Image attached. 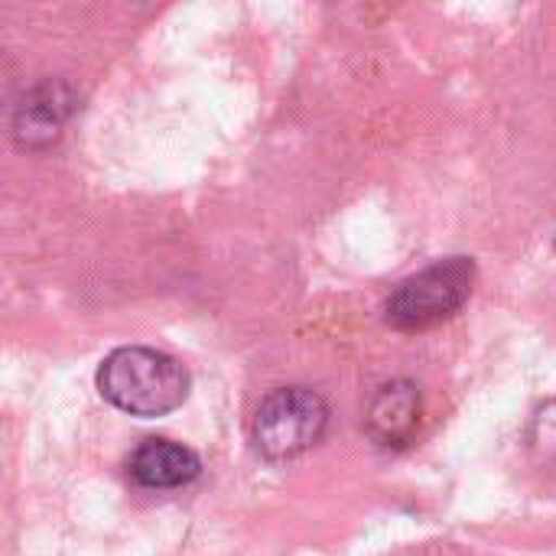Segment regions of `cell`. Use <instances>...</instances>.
I'll return each mask as SVG.
<instances>
[{"mask_svg": "<svg viewBox=\"0 0 556 556\" xmlns=\"http://www.w3.org/2000/svg\"><path fill=\"white\" fill-rule=\"evenodd\" d=\"M98 391L130 417H166L189 394V371L166 352L127 345L111 352L98 368Z\"/></svg>", "mask_w": 556, "mask_h": 556, "instance_id": "6da1fadb", "label": "cell"}, {"mask_svg": "<svg viewBox=\"0 0 556 556\" xmlns=\"http://www.w3.org/2000/svg\"><path fill=\"white\" fill-rule=\"evenodd\" d=\"M476 287V261L472 257H446L430 264L427 270L407 277L384 303L388 326L401 332H424L446 319H453Z\"/></svg>", "mask_w": 556, "mask_h": 556, "instance_id": "7a4b0ae2", "label": "cell"}, {"mask_svg": "<svg viewBox=\"0 0 556 556\" xmlns=\"http://www.w3.org/2000/svg\"><path fill=\"white\" fill-rule=\"evenodd\" d=\"M326 427L329 407L316 391L280 388L254 414V443L267 459H296L323 440Z\"/></svg>", "mask_w": 556, "mask_h": 556, "instance_id": "3957f363", "label": "cell"}, {"mask_svg": "<svg viewBox=\"0 0 556 556\" xmlns=\"http://www.w3.org/2000/svg\"><path fill=\"white\" fill-rule=\"evenodd\" d=\"M420 417H424L420 388L414 381H391L371 397L365 414V430L381 450H404L417 437Z\"/></svg>", "mask_w": 556, "mask_h": 556, "instance_id": "277c9868", "label": "cell"}, {"mask_svg": "<svg viewBox=\"0 0 556 556\" xmlns=\"http://www.w3.org/2000/svg\"><path fill=\"white\" fill-rule=\"evenodd\" d=\"M75 111V94L68 91V85L62 81H49V85H39L36 91H29L16 111H13V137L23 143V147H49L59 140L68 114Z\"/></svg>", "mask_w": 556, "mask_h": 556, "instance_id": "5b68a950", "label": "cell"}, {"mask_svg": "<svg viewBox=\"0 0 556 556\" xmlns=\"http://www.w3.org/2000/svg\"><path fill=\"white\" fill-rule=\"evenodd\" d=\"M202 463L192 450L173 440H147L140 450L130 456V479L140 489L166 492V489H182L199 476Z\"/></svg>", "mask_w": 556, "mask_h": 556, "instance_id": "8992f818", "label": "cell"}, {"mask_svg": "<svg viewBox=\"0 0 556 556\" xmlns=\"http://www.w3.org/2000/svg\"><path fill=\"white\" fill-rule=\"evenodd\" d=\"M528 446L538 463L556 466V397L534 410L528 427Z\"/></svg>", "mask_w": 556, "mask_h": 556, "instance_id": "52a82bcc", "label": "cell"}]
</instances>
